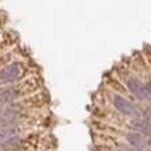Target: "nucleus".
Returning a JSON list of instances; mask_svg holds the SVG:
<instances>
[{"mask_svg": "<svg viewBox=\"0 0 151 151\" xmlns=\"http://www.w3.org/2000/svg\"><path fill=\"white\" fill-rule=\"evenodd\" d=\"M113 104H114V106L117 107V110H119L122 114L129 115V117H134V115H137L135 106H134L133 104H130V102H129L126 98H123V97L114 96V102H113Z\"/></svg>", "mask_w": 151, "mask_h": 151, "instance_id": "nucleus-4", "label": "nucleus"}, {"mask_svg": "<svg viewBox=\"0 0 151 151\" xmlns=\"http://www.w3.org/2000/svg\"><path fill=\"white\" fill-rule=\"evenodd\" d=\"M131 129L137 131L138 134L145 137L150 135V119L149 117L146 118H139V119H135L131 122Z\"/></svg>", "mask_w": 151, "mask_h": 151, "instance_id": "nucleus-6", "label": "nucleus"}, {"mask_svg": "<svg viewBox=\"0 0 151 151\" xmlns=\"http://www.w3.org/2000/svg\"><path fill=\"white\" fill-rule=\"evenodd\" d=\"M127 142L134 147L137 151H145L149 147V141H147V137L141 135L138 133H130L127 134Z\"/></svg>", "mask_w": 151, "mask_h": 151, "instance_id": "nucleus-5", "label": "nucleus"}, {"mask_svg": "<svg viewBox=\"0 0 151 151\" xmlns=\"http://www.w3.org/2000/svg\"><path fill=\"white\" fill-rule=\"evenodd\" d=\"M19 130L16 127H5L0 130V147L5 150H13L20 147Z\"/></svg>", "mask_w": 151, "mask_h": 151, "instance_id": "nucleus-2", "label": "nucleus"}, {"mask_svg": "<svg viewBox=\"0 0 151 151\" xmlns=\"http://www.w3.org/2000/svg\"><path fill=\"white\" fill-rule=\"evenodd\" d=\"M127 88L138 99H149L150 98V88L147 83H143L139 78L130 77L127 78Z\"/></svg>", "mask_w": 151, "mask_h": 151, "instance_id": "nucleus-3", "label": "nucleus"}, {"mask_svg": "<svg viewBox=\"0 0 151 151\" xmlns=\"http://www.w3.org/2000/svg\"><path fill=\"white\" fill-rule=\"evenodd\" d=\"M25 73L23 64L13 63L0 70V83H12L19 81Z\"/></svg>", "mask_w": 151, "mask_h": 151, "instance_id": "nucleus-1", "label": "nucleus"}]
</instances>
